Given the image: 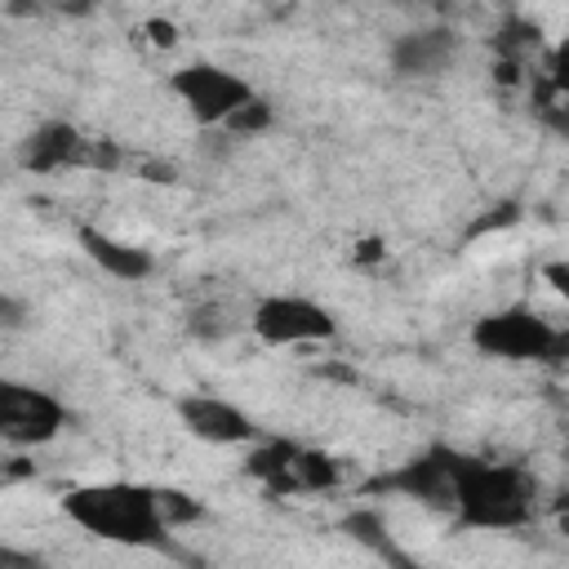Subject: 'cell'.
Instances as JSON below:
<instances>
[{
    "instance_id": "obj_6",
    "label": "cell",
    "mask_w": 569,
    "mask_h": 569,
    "mask_svg": "<svg viewBox=\"0 0 569 569\" xmlns=\"http://www.w3.org/2000/svg\"><path fill=\"white\" fill-rule=\"evenodd\" d=\"M249 329L267 342V347H298V342H329L338 333V320L329 307L298 298V293H267L258 298Z\"/></svg>"
},
{
    "instance_id": "obj_12",
    "label": "cell",
    "mask_w": 569,
    "mask_h": 569,
    "mask_svg": "<svg viewBox=\"0 0 569 569\" xmlns=\"http://www.w3.org/2000/svg\"><path fill=\"white\" fill-rule=\"evenodd\" d=\"M293 453H298V445H289V440H262V445H253L244 471H249L253 480H262L271 493H289V467H293Z\"/></svg>"
},
{
    "instance_id": "obj_2",
    "label": "cell",
    "mask_w": 569,
    "mask_h": 569,
    "mask_svg": "<svg viewBox=\"0 0 569 569\" xmlns=\"http://www.w3.org/2000/svg\"><path fill=\"white\" fill-rule=\"evenodd\" d=\"M533 498H538V485L525 467L485 462L467 453L462 476H458L453 520L462 529H520L533 516Z\"/></svg>"
},
{
    "instance_id": "obj_5",
    "label": "cell",
    "mask_w": 569,
    "mask_h": 569,
    "mask_svg": "<svg viewBox=\"0 0 569 569\" xmlns=\"http://www.w3.org/2000/svg\"><path fill=\"white\" fill-rule=\"evenodd\" d=\"M169 89L187 102L191 120L204 124V129H213V124L222 129L227 116H231L240 102L253 98L249 80L236 76V71H227V67H218V62H187V67H178V71L169 76Z\"/></svg>"
},
{
    "instance_id": "obj_24",
    "label": "cell",
    "mask_w": 569,
    "mask_h": 569,
    "mask_svg": "<svg viewBox=\"0 0 569 569\" xmlns=\"http://www.w3.org/2000/svg\"><path fill=\"white\" fill-rule=\"evenodd\" d=\"M147 31L156 36V44H173V27L169 22H147Z\"/></svg>"
},
{
    "instance_id": "obj_9",
    "label": "cell",
    "mask_w": 569,
    "mask_h": 569,
    "mask_svg": "<svg viewBox=\"0 0 569 569\" xmlns=\"http://www.w3.org/2000/svg\"><path fill=\"white\" fill-rule=\"evenodd\" d=\"M178 418L204 445H258L253 418L244 409H236L231 400H222V396H204V391L182 396L178 400Z\"/></svg>"
},
{
    "instance_id": "obj_20",
    "label": "cell",
    "mask_w": 569,
    "mask_h": 569,
    "mask_svg": "<svg viewBox=\"0 0 569 569\" xmlns=\"http://www.w3.org/2000/svg\"><path fill=\"white\" fill-rule=\"evenodd\" d=\"M547 76H551L556 84H565V89H569V36L551 49V58H547Z\"/></svg>"
},
{
    "instance_id": "obj_11",
    "label": "cell",
    "mask_w": 569,
    "mask_h": 569,
    "mask_svg": "<svg viewBox=\"0 0 569 569\" xmlns=\"http://www.w3.org/2000/svg\"><path fill=\"white\" fill-rule=\"evenodd\" d=\"M76 240H80V249L107 271V276H116V280H147L151 271H156V258L147 253V249H138V244H124V240H116V236H107V231H98V227H80L76 231Z\"/></svg>"
},
{
    "instance_id": "obj_15",
    "label": "cell",
    "mask_w": 569,
    "mask_h": 569,
    "mask_svg": "<svg viewBox=\"0 0 569 569\" xmlns=\"http://www.w3.org/2000/svg\"><path fill=\"white\" fill-rule=\"evenodd\" d=\"M538 44H542V31L529 18H502V27L493 31V49L502 53V62H525Z\"/></svg>"
},
{
    "instance_id": "obj_21",
    "label": "cell",
    "mask_w": 569,
    "mask_h": 569,
    "mask_svg": "<svg viewBox=\"0 0 569 569\" xmlns=\"http://www.w3.org/2000/svg\"><path fill=\"white\" fill-rule=\"evenodd\" d=\"M542 280L560 293V298H569V258H556V262H547L542 267Z\"/></svg>"
},
{
    "instance_id": "obj_10",
    "label": "cell",
    "mask_w": 569,
    "mask_h": 569,
    "mask_svg": "<svg viewBox=\"0 0 569 569\" xmlns=\"http://www.w3.org/2000/svg\"><path fill=\"white\" fill-rule=\"evenodd\" d=\"M453 53H458V40L449 27H418L391 44V67L400 76H440L453 62Z\"/></svg>"
},
{
    "instance_id": "obj_16",
    "label": "cell",
    "mask_w": 569,
    "mask_h": 569,
    "mask_svg": "<svg viewBox=\"0 0 569 569\" xmlns=\"http://www.w3.org/2000/svg\"><path fill=\"white\" fill-rule=\"evenodd\" d=\"M533 111H538V120H542L551 133H565V138H569V89H565V84H556L551 76L538 80V89H533Z\"/></svg>"
},
{
    "instance_id": "obj_14",
    "label": "cell",
    "mask_w": 569,
    "mask_h": 569,
    "mask_svg": "<svg viewBox=\"0 0 569 569\" xmlns=\"http://www.w3.org/2000/svg\"><path fill=\"white\" fill-rule=\"evenodd\" d=\"M342 480L338 462L329 453H316V449H298L293 453V467H289V493H320V489H333Z\"/></svg>"
},
{
    "instance_id": "obj_17",
    "label": "cell",
    "mask_w": 569,
    "mask_h": 569,
    "mask_svg": "<svg viewBox=\"0 0 569 569\" xmlns=\"http://www.w3.org/2000/svg\"><path fill=\"white\" fill-rule=\"evenodd\" d=\"M271 120H276V111H271V102L267 98H249V102H240L231 116H227V133L231 138H253V133H262V129H271Z\"/></svg>"
},
{
    "instance_id": "obj_23",
    "label": "cell",
    "mask_w": 569,
    "mask_h": 569,
    "mask_svg": "<svg viewBox=\"0 0 569 569\" xmlns=\"http://www.w3.org/2000/svg\"><path fill=\"white\" fill-rule=\"evenodd\" d=\"M0 320H4V329H22V302L13 293L0 298Z\"/></svg>"
},
{
    "instance_id": "obj_25",
    "label": "cell",
    "mask_w": 569,
    "mask_h": 569,
    "mask_svg": "<svg viewBox=\"0 0 569 569\" xmlns=\"http://www.w3.org/2000/svg\"><path fill=\"white\" fill-rule=\"evenodd\" d=\"M565 462H569V449H565ZM556 507H560V511H569V480H565V489H560V498H556Z\"/></svg>"
},
{
    "instance_id": "obj_13",
    "label": "cell",
    "mask_w": 569,
    "mask_h": 569,
    "mask_svg": "<svg viewBox=\"0 0 569 569\" xmlns=\"http://www.w3.org/2000/svg\"><path fill=\"white\" fill-rule=\"evenodd\" d=\"M342 533H347V538H356L360 547H369L378 560L409 565V556L391 542V533H387V525H382V516H378L373 507H356V511H347V516H342Z\"/></svg>"
},
{
    "instance_id": "obj_22",
    "label": "cell",
    "mask_w": 569,
    "mask_h": 569,
    "mask_svg": "<svg viewBox=\"0 0 569 569\" xmlns=\"http://www.w3.org/2000/svg\"><path fill=\"white\" fill-rule=\"evenodd\" d=\"M547 365H551V369H565V365H569V329H556L551 351H547Z\"/></svg>"
},
{
    "instance_id": "obj_4",
    "label": "cell",
    "mask_w": 569,
    "mask_h": 569,
    "mask_svg": "<svg viewBox=\"0 0 569 569\" xmlns=\"http://www.w3.org/2000/svg\"><path fill=\"white\" fill-rule=\"evenodd\" d=\"M462 462L467 453L449 449V445H431L422 449L418 458H409L405 467L387 471L373 480V489H387V493H405L431 511H453L458 507V476H462Z\"/></svg>"
},
{
    "instance_id": "obj_3",
    "label": "cell",
    "mask_w": 569,
    "mask_h": 569,
    "mask_svg": "<svg viewBox=\"0 0 569 569\" xmlns=\"http://www.w3.org/2000/svg\"><path fill=\"white\" fill-rule=\"evenodd\" d=\"M551 338H556V325L547 316L529 311V307H502V311H489L471 325V347L480 356H493V360L547 365Z\"/></svg>"
},
{
    "instance_id": "obj_19",
    "label": "cell",
    "mask_w": 569,
    "mask_h": 569,
    "mask_svg": "<svg viewBox=\"0 0 569 569\" xmlns=\"http://www.w3.org/2000/svg\"><path fill=\"white\" fill-rule=\"evenodd\" d=\"M160 511L169 525H187V520H200V502H191L187 493H173V489H160Z\"/></svg>"
},
{
    "instance_id": "obj_18",
    "label": "cell",
    "mask_w": 569,
    "mask_h": 569,
    "mask_svg": "<svg viewBox=\"0 0 569 569\" xmlns=\"http://www.w3.org/2000/svg\"><path fill=\"white\" fill-rule=\"evenodd\" d=\"M231 329H236V325L227 320V311H222L218 302L196 307V311H191V320H187V333H191V338H200V342H222Z\"/></svg>"
},
{
    "instance_id": "obj_1",
    "label": "cell",
    "mask_w": 569,
    "mask_h": 569,
    "mask_svg": "<svg viewBox=\"0 0 569 569\" xmlns=\"http://www.w3.org/2000/svg\"><path fill=\"white\" fill-rule=\"evenodd\" d=\"M62 511L93 538L120 542V547H151V551H173L169 547V520L160 511V489L129 485V480H107V485H80L62 498Z\"/></svg>"
},
{
    "instance_id": "obj_8",
    "label": "cell",
    "mask_w": 569,
    "mask_h": 569,
    "mask_svg": "<svg viewBox=\"0 0 569 569\" xmlns=\"http://www.w3.org/2000/svg\"><path fill=\"white\" fill-rule=\"evenodd\" d=\"M62 427H67V409L58 396L27 387V382H13V378L0 382V436H4V445H13V449L49 445Z\"/></svg>"
},
{
    "instance_id": "obj_7",
    "label": "cell",
    "mask_w": 569,
    "mask_h": 569,
    "mask_svg": "<svg viewBox=\"0 0 569 569\" xmlns=\"http://www.w3.org/2000/svg\"><path fill=\"white\" fill-rule=\"evenodd\" d=\"M18 164L31 169V173H53V169H71V164H84V169H111L116 164V147L111 142H98V138H84L76 124L67 120H44L40 129L27 133V142L18 147Z\"/></svg>"
}]
</instances>
